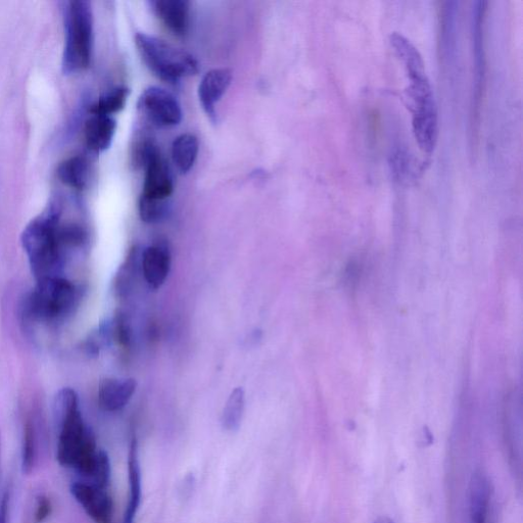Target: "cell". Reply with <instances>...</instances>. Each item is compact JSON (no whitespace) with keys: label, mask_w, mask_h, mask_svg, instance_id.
Masks as SVG:
<instances>
[{"label":"cell","mask_w":523,"mask_h":523,"mask_svg":"<svg viewBox=\"0 0 523 523\" xmlns=\"http://www.w3.org/2000/svg\"><path fill=\"white\" fill-rule=\"evenodd\" d=\"M398 58L409 79L406 99L412 114L415 140L424 154L431 155L436 149L439 136L438 109L432 85L426 76L422 57L415 47H407Z\"/></svg>","instance_id":"obj_1"},{"label":"cell","mask_w":523,"mask_h":523,"mask_svg":"<svg viewBox=\"0 0 523 523\" xmlns=\"http://www.w3.org/2000/svg\"><path fill=\"white\" fill-rule=\"evenodd\" d=\"M62 208L52 203L24 229L21 243L36 280L59 276L63 247L66 246L60 223Z\"/></svg>","instance_id":"obj_2"},{"label":"cell","mask_w":523,"mask_h":523,"mask_svg":"<svg viewBox=\"0 0 523 523\" xmlns=\"http://www.w3.org/2000/svg\"><path fill=\"white\" fill-rule=\"evenodd\" d=\"M63 72L76 74L87 69L93 50V12L86 0H71L65 9Z\"/></svg>","instance_id":"obj_3"},{"label":"cell","mask_w":523,"mask_h":523,"mask_svg":"<svg viewBox=\"0 0 523 523\" xmlns=\"http://www.w3.org/2000/svg\"><path fill=\"white\" fill-rule=\"evenodd\" d=\"M135 43L142 60L155 75L166 82L176 83L199 72V63L192 55L165 40L146 33H137Z\"/></svg>","instance_id":"obj_4"},{"label":"cell","mask_w":523,"mask_h":523,"mask_svg":"<svg viewBox=\"0 0 523 523\" xmlns=\"http://www.w3.org/2000/svg\"><path fill=\"white\" fill-rule=\"evenodd\" d=\"M79 299L76 285L61 276L37 280L28 301L29 313L38 319L56 320L71 313Z\"/></svg>","instance_id":"obj_5"},{"label":"cell","mask_w":523,"mask_h":523,"mask_svg":"<svg viewBox=\"0 0 523 523\" xmlns=\"http://www.w3.org/2000/svg\"><path fill=\"white\" fill-rule=\"evenodd\" d=\"M138 110L153 126L166 128L177 126L182 120V110L172 93L152 86L142 92Z\"/></svg>","instance_id":"obj_6"},{"label":"cell","mask_w":523,"mask_h":523,"mask_svg":"<svg viewBox=\"0 0 523 523\" xmlns=\"http://www.w3.org/2000/svg\"><path fill=\"white\" fill-rule=\"evenodd\" d=\"M70 492L94 523H113L114 504L108 488L76 480Z\"/></svg>","instance_id":"obj_7"},{"label":"cell","mask_w":523,"mask_h":523,"mask_svg":"<svg viewBox=\"0 0 523 523\" xmlns=\"http://www.w3.org/2000/svg\"><path fill=\"white\" fill-rule=\"evenodd\" d=\"M232 81L229 69H214L208 72L199 86V98L208 117L216 122V105L222 99Z\"/></svg>","instance_id":"obj_8"},{"label":"cell","mask_w":523,"mask_h":523,"mask_svg":"<svg viewBox=\"0 0 523 523\" xmlns=\"http://www.w3.org/2000/svg\"><path fill=\"white\" fill-rule=\"evenodd\" d=\"M144 192L142 196L168 200L173 194L174 181L170 168L161 153L156 155L146 166Z\"/></svg>","instance_id":"obj_9"},{"label":"cell","mask_w":523,"mask_h":523,"mask_svg":"<svg viewBox=\"0 0 523 523\" xmlns=\"http://www.w3.org/2000/svg\"><path fill=\"white\" fill-rule=\"evenodd\" d=\"M117 130V121L112 116L91 115L84 125L87 148L92 153H103L110 149Z\"/></svg>","instance_id":"obj_10"},{"label":"cell","mask_w":523,"mask_h":523,"mask_svg":"<svg viewBox=\"0 0 523 523\" xmlns=\"http://www.w3.org/2000/svg\"><path fill=\"white\" fill-rule=\"evenodd\" d=\"M491 499L492 487L487 475L475 472L469 486L470 523H488Z\"/></svg>","instance_id":"obj_11"},{"label":"cell","mask_w":523,"mask_h":523,"mask_svg":"<svg viewBox=\"0 0 523 523\" xmlns=\"http://www.w3.org/2000/svg\"><path fill=\"white\" fill-rule=\"evenodd\" d=\"M154 12L174 35L183 36L189 27L190 3L186 0H155Z\"/></svg>","instance_id":"obj_12"},{"label":"cell","mask_w":523,"mask_h":523,"mask_svg":"<svg viewBox=\"0 0 523 523\" xmlns=\"http://www.w3.org/2000/svg\"><path fill=\"white\" fill-rule=\"evenodd\" d=\"M136 390V382L128 379H104L99 389V400L103 409L115 412L123 409Z\"/></svg>","instance_id":"obj_13"},{"label":"cell","mask_w":523,"mask_h":523,"mask_svg":"<svg viewBox=\"0 0 523 523\" xmlns=\"http://www.w3.org/2000/svg\"><path fill=\"white\" fill-rule=\"evenodd\" d=\"M141 266L150 287L158 290L162 287L170 272V253L162 246L149 247L142 253Z\"/></svg>","instance_id":"obj_14"},{"label":"cell","mask_w":523,"mask_h":523,"mask_svg":"<svg viewBox=\"0 0 523 523\" xmlns=\"http://www.w3.org/2000/svg\"><path fill=\"white\" fill-rule=\"evenodd\" d=\"M129 500L123 517V523H135L141 502V469L137 440L133 439L128 454Z\"/></svg>","instance_id":"obj_15"},{"label":"cell","mask_w":523,"mask_h":523,"mask_svg":"<svg viewBox=\"0 0 523 523\" xmlns=\"http://www.w3.org/2000/svg\"><path fill=\"white\" fill-rule=\"evenodd\" d=\"M199 150V139L195 135L186 133L175 138L172 145V159L182 174L194 167Z\"/></svg>","instance_id":"obj_16"},{"label":"cell","mask_w":523,"mask_h":523,"mask_svg":"<svg viewBox=\"0 0 523 523\" xmlns=\"http://www.w3.org/2000/svg\"><path fill=\"white\" fill-rule=\"evenodd\" d=\"M89 173V162L84 156H73L65 160L58 169L60 181L66 186L77 190H82L86 187Z\"/></svg>","instance_id":"obj_17"},{"label":"cell","mask_w":523,"mask_h":523,"mask_svg":"<svg viewBox=\"0 0 523 523\" xmlns=\"http://www.w3.org/2000/svg\"><path fill=\"white\" fill-rule=\"evenodd\" d=\"M160 153L158 146L145 129L137 130L131 146V164L135 169L146 168L149 162Z\"/></svg>","instance_id":"obj_18"},{"label":"cell","mask_w":523,"mask_h":523,"mask_svg":"<svg viewBox=\"0 0 523 523\" xmlns=\"http://www.w3.org/2000/svg\"><path fill=\"white\" fill-rule=\"evenodd\" d=\"M40 437L39 431L33 419H29L25 425L23 448H22V469L26 474L34 471L40 461Z\"/></svg>","instance_id":"obj_19"},{"label":"cell","mask_w":523,"mask_h":523,"mask_svg":"<svg viewBox=\"0 0 523 523\" xmlns=\"http://www.w3.org/2000/svg\"><path fill=\"white\" fill-rule=\"evenodd\" d=\"M129 95L130 89L128 87H116L104 94L90 107V114L112 116L119 113L125 108Z\"/></svg>","instance_id":"obj_20"},{"label":"cell","mask_w":523,"mask_h":523,"mask_svg":"<svg viewBox=\"0 0 523 523\" xmlns=\"http://www.w3.org/2000/svg\"><path fill=\"white\" fill-rule=\"evenodd\" d=\"M245 392L242 388L235 389L224 407L222 414V426L227 432H235L240 429L244 410Z\"/></svg>","instance_id":"obj_21"},{"label":"cell","mask_w":523,"mask_h":523,"mask_svg":"<svg viewBox=\"0 0 523 523\" xmlns=\"http://www.w3.org/2000/svg\"><path fill=\"white\" fill-rule=\"evenodd\" d=\"M138 209L142 221L156 223L161 221L168 213V202L167 200H156L141 195Z\"/></svg>","instance_id":"obj_22"},{"label":"cell","mask_w":523,"mask_h":523,"mask_svg":"<svg viewBox=\"0 0 523 523\" xmlns=\"http://www.w3.org/2000/svg\"><path fill=\"white\" fill-rule=\"evenodd\" d=\"M52 503L51 500L45 496H40L37 499L36 510L34 514L35 523H42L51 515Z\"/></svg>","instance_id":"obj_23"},{"label":"cell","mask_w":523,"mask_h":523,"mask_svg":"<svg viewBox=\"0 0 523 523\" xmlns=\"http://www.w3.org/2000/svg\"><path fill=\"white\" fill-rule=\"evenodd\" d=\"M10 495L6 493L0 501V523H9Z\"/></svg>","instance_id":"obj_24"},{"label":"cell","mask_w":523,"mask_h":523,"mask_svg":"<svg viewBox=\"0 0 523 523\" xmlns=\"http://www.w3.org/2000/svg\"><path fill=\"white\" fill-rule=\"evenodd\" d=\"M374 523H395V522L389 517H379L374 521Z\"/></svg>","instance_id":"obj_25"},{"label":"cell","mask_w":523,"mask_h":523,"mask_svg":"<svg viewBox=\"0 0 523 523\" xmlns=\"http://www.w3.org/2000/svg\"><path fill=\"white\" fill-rule=\"evenodd\" d=\"M2 446H3L2 434H0V458H2Z\"/></svg>","instance_id":"obj_26"}]
</instances>
